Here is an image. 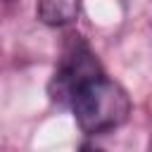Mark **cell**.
I'll return each instance as SVG.
<instances>
[{
  "label": "cell",
  "mask_w": 152,
  "mask_h": 152,
  "mask_svg": "<svg viewBox=\"0 0 152 152\" xmlns=\"http://www.w3.org/2000/svg\"><path fill=\"white\" fill-rule=\"evenodd\" d=\"M36 14L48 26H69L81 14V0H38Z\"/></svg>",
  "instance_id": "3"
},
{
  "label": "cell",
  "mask_w": 152,
  "mask_h": 152,
  "mask_svg": "<svg viewBox=\"0 0 152 152\" xmlns=\"http://www.w3.org/2000/svg\"><path fill=\"white\" fill-rule=\"evenodd\" d=\"M69 107L86 135H104L128 119L131 97L114 78L100 71L74 90Z\"/></svg>",
  "instance_id": "1"
},
{
  "label": "cell",
  "mask_w": 152,
  "mask_h": 152,
  "mask_svg": "<svg viewBox=\"0 0 152 152\" xmlns=\"http://www.w3.org/2000/svg\"><path fill=\"white\" fill-rule=\"evenodd\" d=\"M100 71H102V66H100L95 52L88 48V43L81 36H69V40L62 50L59 64H57V69L50 78L48 93L55 102L69 104L74 90L83 81H88L90 76H95Z\"/></svg>",
  "instance_id": "2"
}]
</instances>
